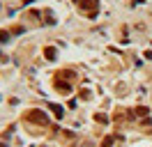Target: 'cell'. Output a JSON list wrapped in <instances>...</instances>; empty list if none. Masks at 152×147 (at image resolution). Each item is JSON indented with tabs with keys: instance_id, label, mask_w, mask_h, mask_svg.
I'll return each instance as SVG.
<instances>
[{
	"instance_id": "1",
	"label": "cell",
	"mask_w": 152,
	"mask_h": 147,
	"mask_svg": "<svg viewBox=\"0 0 152 147\" xmlns=\"http://www.w3.org/2000/svg\"><path fill=\"white\" fill-rule=\"evenodd\" d=\"M28 119H35L39 124H46V117H44L42 113H28Z\"/></svg>"
}]
</instances>
